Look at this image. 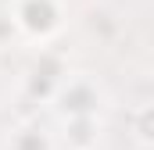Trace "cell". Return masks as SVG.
Masks as SVG:
<instances>
[{
    "instance_id": "obj_7",
    "label": "cell",
    "mask_w": 154,
    "mask_h": 150,
    "mask_svg": "<svg viewBox=\"0 0 154 150\" xmlns=\"http://www.w3.org/2000/svg\"><path fill=\"white\" fill-rule=\"evenodd\" d=\"M151 118H154L151 104H140V107L133 111V136H136V143H140V147H147V143H151Z\"/></svg>"
},
{
    "instance_id": "obj_2",
    "label": "cell",
    "mask_w": 154,
    "mask_h": 150,
    "mask_svg": "<svg viewBox=\"0 0 154 150\" xmlns=\"http://www.w3.org/2000/svg\"><path fill=\"white\" fill-rule=\"evenodd\" d=\"M54 104L65 118H97L100 104H104V89L97 86V79L90 75H75L65 79L54 93Z\"/></svg>"
},
{
    "instance_id": "obj_5",
    "label": "cell",
    "mask_w": 154,
    "mask_h": 150,
    "mask_svg": "<svg viewBox=\"0 0 154 150\" xmlns=\"http://www.w3.org/2000/svg\"><path fill=\"white\" fill-rule=\"evenodd\" d=\"M100 122L97 118H65V140L72 150H97Z\"/></svg>"
},
{
    "instance_id": "obj_8",
    "label": "cell",
    "mask_w": 154,
    "mask_h": 150,
    "mask_svg": "<svg viewBox=\"0 0 154 150\" xmlns=\"http://www.w3.org/2000/svg\"><path fill=\"white\" fill-rule=\"evenodd\" d=\"M11 39H22L18 36V25H14L11 11H0V46H11Z\"/></svg>"
},
{
    "instance_id": "obj_6",
    "label": "cell",
    "mask_w": 154,
    "mask_h": 150,
    "mask_svg": "<svg viewBox=\"0 0 154 150\" xmlns=\"http://www.w3.org/2000/svg\"><path fill=\"white\" fill-rule=\"evenodd\" d=\"M7 150H54V143L39 125H18L7 140Z\"/></svg>"
},
{
    "instance_id": "obj_4",
    "label": "cell",
    "mask_w": 154,
    "mask_h": 150,
    "mask_svg": "<svg viewBox=\"0 0 154 150\" xmlns=\"http://www.w3.org/2000/svg\"><path fill=\"white\" fill-rule=\"evenodd\" d=\"M82 29H86V36L97 39V43H115L118 32H122V18L108 4H90L82 11Z\"/></svg>"
},
{
    "instance_id": "obj_1",
    "label": "cell",
    "mask_w": 154,
    "mask_h": 150,
    "mask_svg": "<svg viewBox=\"0 0 154 150\" xmlns=\"http://www.w3.org/2000/svg\"><path fill=\"white\" fill-rule=\"evenodd\" d=\"M11 18H14L22 39H29V43H50L65 29V4L61 0H14Z\"/></svg>"
},
{
    "instance_id": "obj_3",
    "label": "cell",
    "mask_w": 154,
    "mask_h": 150,
    "mask_svg": "<svg viewBox=\"0 0 154 150\" xmlns=\"http://www.w3.org/2000/svg\"><path fill=\"white\" fill-rule=\"evenodd\" d=\"M65 57L61 54H54V50H39V61L29 68L25 75V89H29V97H36V100H54V93H57V86L65 82Z\"/></svg>"
}]
</instances>
